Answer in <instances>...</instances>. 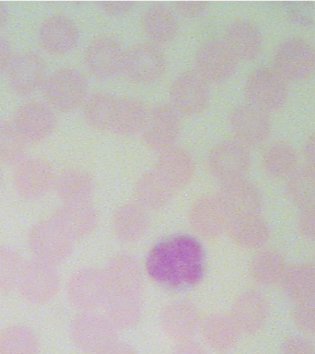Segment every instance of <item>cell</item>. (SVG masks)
<instances>
[{
  "label": "cell",
  "instance_id": "cell-2",
  "mask_svg": "<svg viewBox=\"0 0 315 354\" xmlns=\"http://www.w3.org/2000/svg\"><path fill=\"white\" fill-rule=\"evenodd\" d=\"M60 285L57 266L32 257L24 262L16 290L27 303L43 306L57 297Z\"/></svg>",
  "mask_w": 315,
  "mask_h": 354
},
{
  "label": "cell",
  "instance_id": "cell-29",
  "mask_svg": "<svg viewBox=\"0 0 315 354\" xmlns=\"http://www.w3.org/2000/svg\"><path fill=\"white\" fill-rule=\"evenodd\" d=\"M174 193L173 188L155 169L141 176L134 187L135 203L140 205L146 212L165 207L173 198Z\"/></svg>",
  "mask_w": 315,
  "mask_h": 354
},
{
  "label": "cell",
  "instance_id": "cell-47",
  "mask_svg": "<svg viewBox=\"0 0 315 354\" xmlns=\"http://www.w3.org/2000/svg\"><path fill=\"white\" fill-rule=\"evenodd\" d=\"M209 3L204 1H178L174 3V8L185 18H198L203 15Z\"/></svg>",
  "mask_w": 315,
  "mask_h": 354
},
{
  "label": "cell",
  "instance_id": "cell-38",
  "mask_svg": "<svg viewBox=\"0 0 315 354\" xmlns=\"http://www.w3.org/2000/svg\"><path fill=\"white\" fill-rule=\"evenodd\" d=\"M286 192L289 201L300 209L315 206V168L298 166L287 178Z\"/></svg>",
  "mask_w": 315,
  "mask_h": 354
},
{
  "label": "cell",
  "instance_id": "cell-32",
  "mask_svg": "<svg viewBox=\"0 0 315 354\" xmlns=\"http://www.w3.org/2000/svg\"><path fill=\"white\" fill-rule=\"evenodd\" d=\"M199 330L207 344L218 351L231 350L240 335L229 315L224 314L207 315L201 319Z\"/></svg>",
  "mask_w": 315,
  "mask_h": 354
},
{
  "label": "cell",
  "instance_id": "cell-40",
  "mask_svg": "<svg viewBox=\"0 0 315 354\" xmlns=\"http://www.w3.org/2000/svg\"><path fill=\"white\" fill-rule=\"evenodd\" d=\"M35 332L25 325H11L0 331V354H39Z\"/></svg>",
  "mask_w": 315,
  "mask_h": 354
},
{
  "label": "cell",
  "instance_id": "cell-12",
  "mask_svg": "<svg viewBox=\"0 0 315 354\" xmlns=\"http://www.w3.org/2000/svg\"><path fill=\"white\" fill-rule=\"evenodd\" d=\"M166 68L165 57L151 44H137L124 50L123 72L130 82L151 84L162 76Z\"/></svg>",
  "mask_w": 315,
  "mask_h": 354
},
{
  "label": "cell",
  "instance_id": "cell-41",
  "mask_svg": "<svg viewBox=\"0 0 315 354\" xmlns=\"http://www.w3.org/2000/svg\"><path fill=\"white\" fill-rule=\"evenodd\" d=\"M118 98L108 93H96L83 104V118L97 130H110Z\"/></svg>",
  "mask_w": 315,
  "mask_h": 354
},
{
  "label": "cell",
  "instance_id": "cell-25",
  "mask_svg": "<svg viewBox=\"0 0 315 354\" xmlns=\"http://www.w3.org/2000/svg\"><path fill=\"white\" fill-rule=\"evenodd\" d=\"M50 218L74 242L93 234L98 225V214L90 203L63 204Z\"/></svg>",
  "mask_w": 315,
  "mask_h": 354
},
{
  "label": "cell",
  "instance_id": "cell-51",
  "mask_svg": "<svg viewBox=\"0 0 315 354\" xmlns=\"http://www.w3.org/2000/svg\"><path fill=\"white\" fill-rule=\"evenodd\" d=\"M173 354H207V351L201 347L198 343L193 342L192 339L187 342H179Z\"/></svg>",
  "mask_w": 315,
  "mask_h": 354
},
{
  "label": "cell",
  "instance_id": "cell-31",
  "mask_svg": "<svg viewBox=\"0 0 315 354\" xmlns=\"http://www.w3.org/2000/svg\"><path fill=\"white\" fill-rule=\"evenodd\" d=\"M113 230L122 242L132 243L142 237L148 229L146 210L135 202L121 205L113 216Z\"/></svg>",
  "mask_w": 315,
  "mask_h": 354
},
{
  "label": "cell",
  "instance_id": "cell-42",
  "mask_svg": "<svg viewBox=\"0 0 315 354\" xmlns=\"http://www.w3.org/2000/svg\"><path fill=\"white\" fill-rule=\"evenodd\" d=\"M26 141L12 123L0 118V160L8 165H19L25 159Z\"/></svg>",
  "mask_w": 315,
  "mask_h": 354
},
{
  "label": "cell",
  "instance_id": "cell-30",
  "mask_svg": "<svg viewBox=\"0 0 315 354\" xmlns=\"http://www.w3.org/2000/svg\"><path fill=\"white\" fill-rule=\"evenodd\" d=\"M54 188L63 204L90 203L94 182L87 171L69 169L55 177Z\"/></svg>",
  "mask_w": 315,
  "mask_h": 354
},
{
  "label": "cell",
  "instance_id": "cell-5",
  "mask_svg": "<svg viewBox=\"0 0 315 354\" xmlns=\"http://www.w3.org/2000/svg\"><path fill=\"white\" fill-rule=\"evenodd\" d=\"M287 94L286 80L273 68L260 66L251 72L245 82L247 102L267 113L283 107Z\"/></svg>",
  "mask_w": 315,
  "mask_h": 354
},
{
  "label": "cell",
  "instance_id": "cell-15",
  "mask_svg": "<svg viewBox=\"0 0 315 354\" xmlns=\"http://www.w3.org/2000/svg\"><path fill=\"white\" fill-rule=\"evenodd\" d=\"M237 63L223 41H207L195 53V73L207 83L228 80L236 71Z\"/></svg>",
  "mask_w": 315,
  "mask_h": 354
},
{
  "label": "cell",
  "instance_id": "cell-24",
  "mask_svg": "<svg viewBox=\"0 0 315 354\" xmlns=\"http://www.w3.org/2000/svg\"><path fill=\"white\" fill-rule=\"evenodd\" d=\"M229 216L217 195L196 199L189 212V223L193 231L206 239H212L225 231Z\"/></svg>",
  "mask_w": 315,
  "mask_h": 354
},
{
  "label": "cell",
  "instance_id": "cell-16",
  "mask_svg": "<svg viewBox=\"0 0 315 354\" xmlns=\"http://www.w3.org/2000/svg\"><path fill=\"white\" fill-rule=\"evenodd\" d=\"M109 296L140 299L143 277L140 266L130 254L113 257L104 270Z\"/></svg>",
  "mask_w": 315,
  "mask_h": 354
},
{
  "label": "cell",
  "instance_id": "cell-11",
  "mask_svg": "<svg viewBox=\"0 0 315 354\" xmlns=\"http://www.w3.org/2000/svg\"><path fill=\"white\" fill-rule=\"evenodd\" d=\"M229 127L235 140L246 148H256L269 137L271 120L267 112L246 102L232 110Z\"/></svg>",
  "mask_w": 315,
  "mask_h": 354
},
{
  "label": "cell",
  "instance_id": "cell-39",
  "mask_svg": "<svg viewBox=\"0 0 315 354\" xmlns=\"http://www.w3.org/2000/svg\"><path fill=\"white\" fill-rule=\"evenodd\" d=\"M105 306V317L116 330H126L140 320V299L109 296Z\"/></svg>",
  "mask_w": 315,
  "mask_h": 354
},
{
  "label": "cell",
  "instance_id": "cell-23",
  "mask_svg": "<svg viewBox=\"0 0 315 354\" xmlns=\"http://www.w3.org/2000/svg\"><path fill=\"white\" fill-rule=\"evenodd\" d=\"M79 38L76 24L66 16H50L39 28V43L44 51L51 55L68 54L76 47Z\"/></svg>",
  "mask_w": 315,
  "mask_h": 354
},
{
  "label": "cell",
  "instance_id": "cell-46",
  "mask_svg": "<svg viewBox=\"0 0 315 354\" xmlns=\"http://www.w3.org/2000/svg\"><path fill=\"white\" fill-rule=\"evenodd\" d=\"M298 229L304 238L315 241V206L301 209L298 218Z\"/></svg>",
  "mask_w": 315,
  "mask_h": 354
},
{
  "label": "cell",
  "instance_id": "cell-18",
  "mask_svg": "<svg viewBox=\"0 0 315 354\" xmlns=\"http://www.w3.org/2000/svg\"><path fill=\"white\" fill-rule=\"evenodd\" d=\"M124 55V50L117 39L113 36H99L86 49L85 66L96 79H113L122 72Z\"/></svg>",
  "mask_w": 315,
  "mask_h": 354
},
{
  "label": "cell",
  "instance_id": "cell-14",
  "mask_svg": "<svg viewBox=\"0 0 315 354\" xmlns=\"http://www.w3.org/2000/svg\"><path fill=\"white\" fill-rule=\"evenodd\" d=\"M55 176L51 165L41 158L24 159L17 165L13 185L17 194L27 201L44 198L54 188Z\"/></svg>",
  "mask_w": 315,
  "mask_h": 354
},
{
  "label": "cell",
  "instance_id": "cell-7",
  "mask_svg": "<svg viewBox=\"0 0 315 354\" xmlns=\"http://www.w3.org/2000/svg\"><path fill=\"white\" fill-rule=\"evenodd\" d=\"M69 303L82 312H93L109 297L104 271L85 268L72 274L66 283Z\"/></svg>",
  "mask_w": 315,
  "mask_h": 354
},
{
  "label": "cell",
  "instance_id": "cell-49",
  "mask_svg": "<svg viewBox=\"0 0 315 354\" xmlns=\"http://www.w3.org/2000/svg\"><path fill=\"white\" fill-rule=\"evenodd\" d=\"M13 57L10 44L7 39L0 35V74L8 71Z\"/></svg>",
  "mask_w": 315,
  "mask_h": 354
},
{
  "label": "cell",
  "instance_id": "cell-53",
  "mask_svg": "<svg viewBox=\"0 0 315 354\" xmlns=\"http://www.w3.org/2000/svg\"><path fill=\"white\" fill-rule=\"evenodd\" d=\"M8 18V10L4 3L0 2V30L7 24Z\"/></svg>",
  "mask_w": 315,
  "mask_h": 354
},
{
  "label": "cell",
  "instance_id": "cell-43",
  "mask_svg": "<svg viewBox=\"0 0 315 354\" xmlns=\"http://www.w3.org/2000/svg\"><path fill=\"white\" fill-rule=\"evenodd\" d=\"M24 262L16 249L0 245V292L16 289Z\"/></svg>",
  "mask_w": 315,
  "mask_h": 354
},
{
  "label": "cell",
  "instance_id": "cell-35",
  "mask_svg": "<svg viewBox=\"0 0 315 354\" xmlns=\"http://www.w3.org/2000/svg\"><path fill=\"white\" fill-rule=\"evenodd\" d=\"M287 268L286 260L281 253L267 249L253 257L249 270L254 282L268 287L280 283Z\"/></svg>",
  "mask_w": 315,
  "mask_h": 354
},
{
  "label": "cell",
  "instance_id": "cell-3",
  "mask_svg": "<svg viewBox=\"0 0 315 354\" xmlns=\"http://www.w3.org/2000/svg\"><path fill=\"white\" fill-rule=\"evenodd\" d=\"M43 91L47 104L52 109L70 112L84 104L88 82L77 69L63 68L47 75Z\"/></svg>",
  "mask_w": 315,
  "mask_h": 354
},
{
  "label": "cell",
  "instance_id": "cell-8",
  "mask_svg": "<svg viewBox=\"0 0 315 354\" xmlns=\"http://www.w3.org/2000/svg\"><path fill=\"white\" fill-rule=\"evenodd\" d=\"M69 336L75 347L83 353L94 354L115 342L117 330L104 315L82 312L72 321Z\"/></svg>",
  "mask_w": 315,
  "mask_h": 354
},
{
  "label": "cell",
  "instance_id": "cell-48",
  "mask_svg": "<svg viewBox=\"0 0 315 354\" xmlns=\"http://www.w3.org/2000/svg\"><path fill=\"white\" fill-rule=\"evenodd\" d=\"M99 7L109 16L121 17L126 15L134 8L135 3L130 1L111 2L104 1L99 3Z\"/></svg>",
  "mask_w": 315,
  "mask_h": 354
},
{
  "label": "cell",
  "instance_id": "cell-34",
  "mask_svg": "<svg viewBox=\"0 0 315 354\" xmlns=\"http://www.w3.org/2000/svg\"><path fill=\"white\" fill-rule=\"evenodd\" d=\"M148 110L140 100L124 97L117 100L110 131L119 136H131L141 131Z\"/></svg>",
  "mask_w": 315,
  "mask_h": 354
},
{
  "label": "cell",
  "instance_id": "cell-4",
  "mask_svg": "<svg viewBox=\"0 0 315 354\" xmlns=\"http://www.w3.org/2000/svg\"><path fill=\"white\" fill-rule=\"evenodd\" d=\"M27 245L33 259L57 266L70 257L74 241L49 218L39 221L30 227L27 234Z\"/></svg>",
  "mask_w": 315,
  "mask_h": 354
},
{
  "label": "cell",
  "instance_id": "cell-33",
  "mask_svg": "<svg viewBox=\"0 0 315 354\" xmlns=\"http://www.w3.org/2000/svg\"><path fill=\"white\" fill-rule=\"evenodd\" d=\"M280 285L284 295L296 304L315 300V265L300 263L287 267Z\"/></svg>",
  "mask_w": 315,
  "mask_h": 354
},
{
  "label": "cell",
  "instance_id": "cell-27",
  "mask_svg": "<svg viewBox=\"0 0 315 354\" xmlns=\"http://www.w3.org/2000/svg\"><path fill=\"white\" fill-rule=\"evenodd\" d=\"M195 168V160L189 152L173 147L162 152L154 169L176 192L189 184Z\"/></svg>",
  "mask_w": 315,
  "mask_h": 354
},
{
  "label": "cell",
  "instance_id": "cell-52",
  "mask_svg": "<svg viewBox=\"0 0 315 354\" xmlns=\"http://www.w3.org/2000/svg\"><path fill=\"white\" fill-rule=\"evenodd\" d=\"M303 156L306 165L315 168V133L309 136L303 148Z\"/></svg>",
  "mask_w": 315,
  "mask_h": 354
},
{
  "label": "cell",
  "instance_id": "cell-10",
  "mask_svg": "<svg viewBox=\"0 0 315 354\" xmlns=\"http://www.w3.org/2000/svg\"><path fill=\"white\" fill-rule=\"evenodd\" d=\"M207 166L210 174L221 184L245 178L251 166L250 151L235 140H224L210 151Z\"/></svg>",
  "mask_w": 315,
  "mask_h": 354
},
{
  "label": "cell",
  "instance_id": "cell-1",
  "mask_svg": "<svg viewBox=\"0 0 315 354\" xmlns=\"http://www.w3.org/2000/svg\"><path fill=\"white\" fill-rule=\"evenodd\" d=\"M146 268L149 276L162 286L171 289L195 286L204 272L203 248L190 235H173L151 249Z\"/></svg>",
  "mask_w": 315,
  "mask_h": 354
},
{
  "label": "cell",
  "instance_id": "cell-26",
  "mask_svg": "<svg viewBox=\"0 0 315 354\" xmlns=\"http://www.w3.org/2000/svg\"><path fill=\"white\" fill-rule=\"evenodd\" d=\"M223 43L238 61H250L261 52L262 37L254 22L236 19L226 28Z\"/></svg>",
  "mask_w": 315,
  "mask_h": 354
},
{
  "label": "cell",
  "instance_id": "cell-37",
  "mask_svg": "<svg viewBox=\"0 0 315 354\" xmlns=\"http://www.w3.org/2000/svg\"><path fill=\"white\" fill-rule=\"evenodd\" d=\"M262 167L273 178H287L298 167V154L289 143L276 141L262 156Z\"/></svg>",
  "mask_w": 315,
  "mask_h": 354
},
{
  "label": "cell",
  "instance_id": "cell-45",
  "mask_svg": "<svg viewBox=\"0 0 315 354\" xmlns=\"http://www.w3.org/2000/svg\"><path fill=\"white\" fill-rule=\"evenodd\" d=\"M281 354H315V345L307 337H287L280 346Z\"/></svg>",
  "mask_w": 315,
  "mask_h": 354
},
{
  "label": "cell",
  "instance_id": "cell-28",
  "mask_svg": "<svg viewBox=\"0 0 315 354\" xmlns=\"http://www.w3.org/2000/svg\"><path fill=\"white\" fill-rule=\"evenodd\" d=\"M225 231L237 245L245 249L264 248L270 239V228L258 215L229 218Z\"/></svg>",
  "mask_w": 315,
  "mask_h": 354
},
{
  "label": "cell",
  "instance_id": "cell-9",
  "mask_svg": "<svg viewBox=\"0 0 315 354\" xmlns=\"http://www.w3.org/2000/svg\"><path fill=\"white\" fill-rule=\"evenodd\" d=\"M57 115L46 102L30 100L17 108L12 124L26 142L46 140L55 131Z\"/></svg>",
  "mask_w": 315,
  "mask_h": 354
},
{
  "label": "cell",
  "instance_id": "cell-17",
  "mask_svg": "<svg viewBox=\"0 0 315 354\" xmlns=\"http://www.w3.org/2000/svg\"><path fill=\"white\" fill-rule=\"evenodd\" d=\"M8 83L17 95L27 96L43 88L47 77L46 62L37 53L14 55L8 71Z\"/></svg>",
  "mask_w": 315,
  "mask_h": 354
},
{
  "label": "cell",
  "instance_id": "cell-21",
  "mask_svg": "<svg viewBox=\"0 0 315 354\" xmlns=\"http://www.w3.org/2000/svg\"><path fill=\"white\" fill-rule=\"evenodd\" d=\"M163 332L170 339L182 342L192 339L200 326L198 307L188 301H175L163 307L160 315Z\"/></svg>",
  "mask_w": 315,
  "mask_h": 354
},
{
  "label": "cell",
  "instance_id": "cell-54",
  "mask_svg": "<svg viewBox=\"0 0 315 354\" xmlns=\"http://www.w3.org/2000/svg\"><path fill=\"white\" fill-rule=\"evenodd\" d=\"M314 68H315V49H314Z\"/></svg>",
  "mask_w": 315,
  "mask_h": 354
},
{
  "label": "cell",
  "instance_id": "cell-19",
  "mask_svg": "<svg viewBox=\"0 0 315 354\" xmlns=\"http://www.w3.org/2000/svg\"><path fill=\"white\" fill-rule=\"evenodd\" d=\"M209 101V85L195 72L180 74L171 83L170 105L179 115H198Z\"/></svg>",
  "mask_w": 315,
  "mask_h": 354
},
{
  "label": "cell",
  "instance_id": "cell-36",
  "mask_svg": "<svg viewBox=\"0 0 315 354\" xmlns=\"http://www.w3.org/2000/svg\"><path fill=\"white\" fill-rule=\"evenodd\" d=\"M142 27L144 32L154 44H165L175 37L178 21L168 8L155 6L144 14Z\"/></svg>",
  "mask_w": 315,
  "mask_h": 354
},
{
  "label": "cell",
  "instance_id": "cell-22",
  "mask_svg": "<svg viewBox=\"0 0 315 354\" xmlns=\"http://www.w3.org/2000/svg\"><path fill=\"white\" fill-rule=\"evenodd\" d=\"M269 313L267 299L257 290L240 293L232 304L231 317L240 334L253 335L261 330Z\"/></svg>",
  "mask_w": 315,
  "mask_h": 354
},
{
  "label": "cell",
  "instance_id": "cell-13",
  "mask_svg": "<svg viewBox=\"0 0 315 354\" xmlns=\"http://www.w3.org/2000/svg\"><path fill=\"white\" fill-rule=\"evenodd\" d=\"M181 130L180 115L169 104H158L146 113L141 132L149 149L164 151L173 148Z\"/></svg>",
  "mask_w": 315,
  "mask_h": 354
},
{
  "label": "cell",
  "instance_id": "cell-44",
  "mask_svg": "<svg viewBox=\"0 0 315 354\" xmlns=\"http://www.w3.org/2000/svg\"><path fill=\"white\" fill-rule=\"evenodd\" d=\"M292 318L300 330L308 334H315V300L296 304Z\"/></svg>",
  "mask_w": 315,
  "mask_h": 354
},
{
  "label": "cell",
  "instance_id": "cell-6",
  "mask_svg": "<svg viewBox=\"0 0 315 354\" xmlns=\"http://www.w3.org/2000/svg\"><path fill=\"white\" fill-rule=\"evenodd\" d=\"M274 69L286 82L306 80L314 68V50L306 40L297 36L285 39L274 55Z\"/></svg>",
  "mask_w": 315,
  "mask_h": 354
},
{
  "label": "cell",
  "instance_id": "cell-50",
  "mask_svg": "<svg viewBox=\"0 0 315 354\" xmlns=\"http://www.w3.org/2000/svg\"><path fill=\"white\" fill-rule=\"evenodd\" d=\"M94 354H137V353L131 346L116 339Z\"/></svg>",
  "mask_w": 315,
  "mask_h": 354
},
{
  "label": "cell",
  "instance_id": "cell-20",
  "mask_svg": "<svg viewBox=\"0 0 315 354\" xmlns=\"http://www.w3.org/2000/svg\"><path fill=\"white\" fill-rule=\"evenodd\" d=\"M217 196L229 218L258 215L261 212V192L254 183L247 179L224 183Z\"/></svg>",
  "mask_w": 315,
  "mask_h": 354
}]
</instances>
